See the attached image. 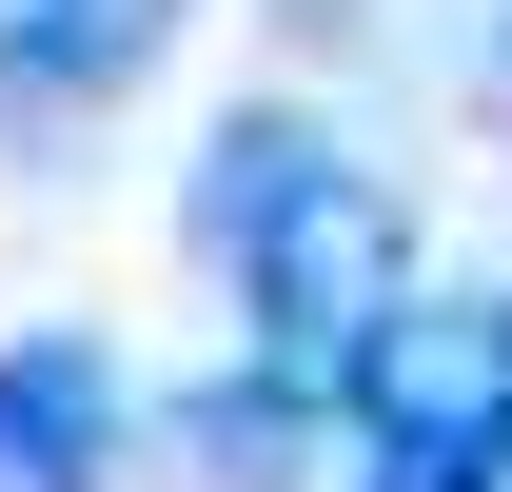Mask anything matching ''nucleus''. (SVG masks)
Instances as JSON below:
<instances>
[{"instance_id": "1", "label": "nucleus", "mask_w": 512, "mask_h": 492, "mask_svg": "<svg viewBox=\"0 0 512 492\" xmlns=\"http://www.w3.org/2000/svg\"><path fill=\"white\" fill-rule=\"evenodd\" d=\"M197 256H217V296H237V374L335 394V374L375 355V315L414 296V197H394L335 119L237 99L217 158H197Z\"/></svg>"}, {"instance_id": "2", "label": "nucleus", "mask_w": 512, "mask_h": 492, "mask_svg": "<svg viewBox=\"0 0 512 492\" xmlns=\"http://www.w3.org/2000/svg\"><path fill=\"white\" fill-rule=\"evenodd\" d=\"M178 20H197V0H0V119H20V138L119 119L138 79L178 60Z\"/></svg>"}, {"instance_id": "3", "label": "nucleus", "mask_w": 512, "mask_h": 492, "mask_svg": "<svg viewBox=\"0 0 512 492\" xmlns=\"http://www.w3.org/2000/svg\"><path fill=\"white\" fill-rule=\"evenodd\" d=\"M138 394L99 335H0V492H119Z\"/></svg>"}, {"instance_id": "4", "label": "nucleus", "mask_w": 512, "mask_h": 492, "mask_svg": "<svg viewBox=\"0 0 512 492\" xmlns=\"http://www.w3.org/2000/svg\"><path fill=\"white\" fill-rule=\"evenodd\" d=\"M493 99H512V0H493Z\"/></svg>"}, {"instance_id": "5", "label": "nucleus", "mask_w": 512, "mask_h": 492, "mask_svg": "<svg viewBox=\"0 0 512 492\" xmlns=\"http://www.w3.org/2000/svg\"><path fill=\"white\" fill-rule=\"evenodd\" d=\"M493 335H512V296H493Z\"/></svg>"}]
</instances>
